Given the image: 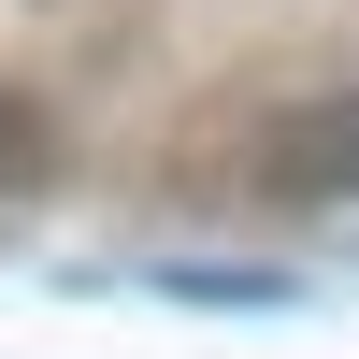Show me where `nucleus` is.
<instances>
[{
    "label": "nucleus",
    "instance_id": "3",
    "mask_svg": "<svg viewBox=\"0 0 359 359\" xmlns=\"http://www.w3.org/2000/svg\"><path fill=\"white\" fill-rule=\"evenodd\" d=\"M172 302H287L273 273H172Z\"/></svg>",
    "mask_w": 359,
    "mask_h": 359
},
{
    "label": "nucleus",
    "instance_id": "1",
    "mask_svg": "<svg viewBox=\"0 0 359 359\" xmlns=\"http://www.w3.org/2000/svg\"><path fill=\"white\" fill-rule=\"evenodd\" d=\"M259 187L273 201H359V86H316L259 130Z\"/></svg>",
    "mask_w": 359,
    "mask_h": 359
},
{
    "label": "nucleus",
    "instance_id": "2",
    "mask_svg": "<svg viewBox=\"0 0 359 359\" xmlns=\"http://www.w3.org/2000/svg\"><path fill=\"white\" fill-rule=\"evenodd\" d=\"M29 187H57V115L29 86H0V201H29Z\"/></svg>",
    "mask_w": 359,
    "mask_h": 359
}]
</instances>
